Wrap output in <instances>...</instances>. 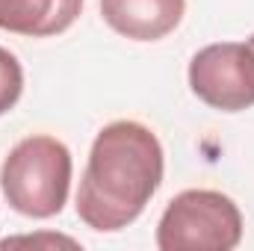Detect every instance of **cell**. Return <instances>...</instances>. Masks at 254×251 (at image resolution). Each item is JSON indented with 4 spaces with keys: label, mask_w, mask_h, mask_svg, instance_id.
Segmentation results:
<instances>
[{
    "label": "cell",
    "mask_w": 254,
    "mask_h": 251,
    "mask_svg": "<svg viewBox=\"0 0 254 251\" xmlns=\"http://www.w3.org/2000/svg\"><path fill=\"white\" fill-rule=\"evenodd\" d=\"M187 0H101L104 21L125 39L157 42L184 18Z\"/></svg>",
    "instance_id": "obj_5"
},
{
    "label": "cell",
    "mask_w": 254,
    "mask_h": 251,
    "mask_svg": "<svg viewBox=\"0 0 254 251\" xmlns=\"http://www.w3.org/2000/svg\"><path fill=\"white\" fill-rule=\"evenodd\" d=\"M190 86L207 107L222 113H240L254 107L252 48L240 42L201 48L190 63Z\"/></svg>",
    "instance_id": "obj_4"
},
{
    "label": "cell",
    "mask_w": 254,
    "mask_h": 251,
    "mask_svg": "<svg viewBox=\"0 0 254 251\" xmlns=\"http://www.w3.org/2000/svg\"><path fill=\"white\" fill-rule=\"evenodd\" d=\"M24 92V71L15 54L0 48V116L9 113Z\"/></svg>",
    "instance_id": "obj_7"
},
{
    "label": "cell",
    "mask_w": 254,
    "mask_h": 251,
    "mask_svg": "<svg viewBox=\"0 0 254 251\" xmlns=\"http://www.w3.org/2000/svg\"><path fill=\"white\" fill-rule=\"evenodd\" d=\"M71 151L54 136L21 139L0 169V189L9 207L30 219H51L68 201Z\"/></svg>",
    "instance_id": "obj_2"
},
{
    "label": "cell",
    "mask_w": 254,
    "mask_h": 251,
    "mask_svg": "<svg viewBox=\"0 0 254 251\" xmlns=\"http://www.w3.org/2000/svg\"><path fill=\"white\" fill-rule=\"evenodd\" d=\"M163 145L139 122H113L92 142L77 189V216L92 231H122L163 184Z\"/></svg>",
    "instance_id": "obj_1"
},
{
    "label": "cell",
    "mask_w": 254,
    "mask_h": 251,
    "mask_svg": "<svg viewBox=\"0 0 254 251\" xmlns=\"http://www.w3.org/2000/svg\"><path fill=\"white\" fill-rule=\"evenodd\" d=\"M243 240L240 207L216 189L175 195L157 225L160 251H231Z\"/></svg>",
    "instance_id": "obj_3"
},
{
    "label": "cell",
    "mask_w": 254,
    "mask_h": 251,
    "mask_svg": "<svg viewBox=\"0 0 254 251\" xmlns=\"http://www.w3.org/2000/svg\"><path fill=\"white\" fill-rule=\"evenodd\" d=\"M83 9V0H0V30L48 39L65 33Z\"/></svg>",
    "instance_id": "obj_6"
},
{
    "label": "cell",
    "mask_w": 254,
    "mask_h": 251,
    "mask_svg": "<svg viewBox=\"0 0 254 251\" xmlns=\"http://www.w3.org/2000/svg\"><path fill=\"white\" fill-rule=\"evenodd\" d=\"M249 48H252V54H254V36H252V39H249Z\"/></svg>",
    "instance_id": "obj_8"
}]
</instances>
